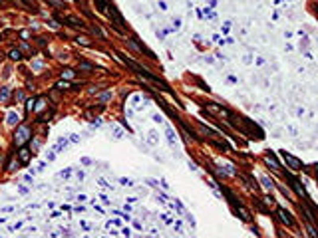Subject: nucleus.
I'll list each match as a JSON object with an SVG mask.
<instances>
[{"label": "nucleus", "instance_id": "nucleus-18", "mask_svg": "<svg viewBox=\"0 0 318 238\" xmlns=\"http://www.w3.org/2000/svg\"><path fill=\"white\" fill-rule=\"evenodd\" d=\"M6 97H8V89L2 87V89H0V99H6Z\"/></svg>", "mask_w": 318, "mask_h": 238}, {"label": "nucleus", "instance_id": "nucleus-5", "mask_svg": "<svg viewBox=\"0 0 318 238\" xmlns=\"http://www.w3.org/2000/svg\"><path fill=\"white\" fill-rule=\"evenodd\" d=\"M18 159H20V163H22V165H28V161H30V149H28V147H20Z\"/></svg>", "mask_w": 318, "mask_h": 238}, {"label": "nucleus", "instance_id": "nucleus-16", "mask_svg": "<svg viewBox=\"0 0 318 238\" xmlns=\"http://www.w3.org/2000/svg\"><path fill=\"white\" fill-rule=\"evenodd\" d=\"M8 123H18V115L16 113H10L8 115Z\"/></svg>", "mask_w": 318, "mask_h": 238}, {"label": "nucleus", "instance_id": "nucleus-12", "mask_svg": "<svg viewBox=\"0 0 318 238\" xmlns=\"http://www.w3.org/2000/svg\"><path fill=\"white\" fill-rule=\"evenodd\" d=\"M34 105H36V99H28V101H26V111L30 113L34 109Z\"/></svg>", "mask_w": 318, "mask_h": 238}, {"label": "nucleus", "instance_id": "nucleus-9", "mask_svg": "<svg viewBox=\"0 0 318 238\" xmlns=\"http://www.w3.org/2000/svg\"><path fill=\"white\" fill-rule=\"evenodd\" d=\"M8 56H10V60H16V62L22 58V54H20L18 50H10V54H8Z\"/></svg>", "mask_w": 318, "mask_h": 238}, {"label": "nucleus", "instance_id": "nucleus-20", "mask_svg": "<svg viewBox=\"0 0 318 238\" xmlns=\"http://www.w3.org/2000/svg\"><path fill=\"white\" fill-rule=\"evenodd\" d=\"M167 137H169V143L173 145V143H175V137H173V131H171V129H167Z\"/></svg>", "mask_w": 318, "mask_h": 238}, {"label": "nucleus", "instance_id": "nucleus-10", "mask_svg": "<svg viewBox=\"0 0 318 238\" xmlns=\"http://www.w3.org/2000/svg\"><path fill=\"white\" fill-rule=\"evenodd\" d=\"M66 145H68V141H66V139H60V141H58V145H56V153H60V151H62V149H64Z\"/></svg>", "mask_w": 318, "mask_h": 238}, {"label": "nucleus", "instance_id": "nucleus-4", "mask_svg": "<svg viewBox=\"0 0 318 238\" xmlns=\"http://www.w3.org/2000/svg\"><path fill=\"white\" fill-rule=\"evenodd\" d=\"M278 218L284 222V224H288V226H292L294 224V220H292V216H290V212L288 210H284V208H278Z\"/></svg>", "mask_w": 318, "mask_h": 238}, {"label": "nucleus", "instance_id": "nucleus-11", "mask_svg": "<svg viewBox=\"0 0 318 238\" xmlns=\"http://www.w3.org/2000/svg\"><path fill=\"white\" fill-rule=\"evenodd\" d=\"M266 163H268V165H272V169H278V167H280L276 161H274V157H271V155H266Z\"/></svg>", "mask_w": 318, "mask_h": 238}, {"label": "nucleus", "instance_id": "nucleus-8", "mask_svg": "<svg viewBox=\"0 0 318 238\" xmlns=\"http://www.w3.org/2000/svg\"><path fill=\"white\" fill-rule=\"evenodd\" d=\"M263 186H265V189H272V186H274V181H271L268 177H263Z\"/></svg>", "mask_w": 318, "mask_h": 238}, {"label": "nucleus", "instance_id": "nucleus-6", "mask_svg": "<svg viewBox=\"0 0 318 238\" xmlns=\"http://www.w3.org/2000/svg\"><path fill=\"white\" fill-rule=\"evenodd\" d=\"M66 22H70V26H74V28H82V26H84V22L78 20V18H74V16H68Z\"/></svg>", "mask_w": 318, "mask_h": 238}, {"label": "nucleus", "instance_id": "nucleus-14", "mask_svg": "<svg viewBox=\"0 0 318 238\" xmlns=\"http://www.w3.org/2000/svg\"><path fill=\"white\" fill-rule=\"evenodd\" d=\"M96 2H98V10H101V12H106V8H107L106 0H96Z\"/></svg>", "mask_w": 318, "mask_h": 238}, {"label": "nucleus", "instance_id": "nucleus-15", "mask_svg": "<svg viewBox=\"0 0 318 238\" xmlns=\"http://www.w3.org/2000/svg\"><path fill=\"white\" fill-rule=\"evenodd\" d=\"M78 44H82V46H92V42H90L88 38H84V36H82V38H78Z\"/></svg>", "mask_w": 318, "mask_h": 238}, {"label": "nucleus", "instance_id": "nucleus-1", "mask_svg": "<svg viewBox=\"0 0 318 238\" xmlns=\"http://www.w3.org/2000/svg\"><path fill=\"white\" fill-rule=\"evenodd\" d=\"M282 159H284V161H286V165L290 167L292 171H300V169H302V163H300V161H298L296 157H292L290 153L282 151Z\"/></svg>", "mask_w": 318, "mask_h": 238}, {"label": "nucleus", "instance_id": "nucleus-2", "mask_svg": "<svg viewBox=\"0 0 318 238\" xmlns=\"http://www.w3.org/2000/svg\"><path fill=\"white\" fill-rule=\"evenodd\" d=\"M109 8H112V10H109L107 14H109V18L113 20V24H115V28H117V30H123V18L119 16V12H117V10H115L113 6H109Z\"/></svg>", "mask_w": 318, "mask_h": 238}, {"label": "nucleus", "instance_id": "nucleus-24", "mask_svg": "<svg viewBox=\"0 0 318 238\" xmlns=\"http://www.w3.org/2000/svg\"><path fill=\"white\" fill-rule=\"evenodd\" d=\"M316 173H318V165H316Z\"/></svg>", "mask_w": 318, "mask_h": 238}, {"label": "nucleus", "instance_id": "nucleus-7", "mask_svg": "<svg viewBox=\"0 0 318 238\" xmlns=\"http://www.w3.org/2000/svg\"><path fill=\"white\" fill-rule=\"evenodd\" d=\"M78 67H80V70H84V72H92V70H93V66H92V64H88V62H80Z\"/></svg>", "mask_w": 318, "mask_h": 238}, {"label": "nucleus", "instance_id": "nucleus-19", "mask_svg": "<svg viewBox=\"0 0 318 238\" xmlns=\"http://www.w3.org/2000/svg\"><path fill=\"white\" fill-rule=\"evenodd\" d=\"M50 4H54V6H64V0H48Z\"/></svg>", "mask_w": 318, "mask_h": 238}, {"label": "nucleus", "instance_id": "nucleus-17", "mask_svg": "<svg viewBox=\"0 0 318 238\" xmlns=\"http://www.w3.org/2000/svg\"><path fill=\"white\" fill-rule=\"evenodd\" d=\"M56 87H60V89H68L70 83H68V81H58V86H56Z\"/></svg>", "mask_w": 318, "mask_h": 238}, {"label": "nucleus", "instance_id": "nucleus-3", "mask_svg": "<svg viewBox=\"0 0 318 238\" xmlns=\"http://www.w3.org/2000/svg\"><path fill=\"white\" fill-rule=\"evenodd\" d=\"M28 133H30V129H28V127H20V129H18V133H16V143H18V145H22V143L30 137Z\"/></svg>", "mask_w": 318, "mask_h": 238}, {"label": "nucleus", "instance_id": "nucleus-21", "mask_svg": "<svg viewBox=\"0 0 318 238\" xmlns=\"http://www.w3.org/2000/svg\"><path fill=\"white\" fill-rule=\"evenodd\" d=\"M121 185H127V186H129V185H133V183L129 181V178H121Z\"/></svg>", "mask_w": 318, "mask_h": 238}, {"label": "nucleus", "instance_id": "nucleus-22", "mask_svg": "<svg viewBox=\"0 0 318 238\" xmlns=\"http://www.w3.org/2000/svg\"><path fill=\"white\" fill-rule=\"evenodd\" d=\"M109 97H112V93H104V95H101V101H107Z\"/></svg>", "mask_w": 318, "mask_h": 238}, {"label": "nucleus", "instance_id": "nucleus-23", "mask_svg": "<svg viewBox=\"0 0 318 238\" xmlns=\"http://www.w3.org/2000/svg\"><path fill=\"white\" fill-rule=\"evenodd\" d=\"M115 139H121V129H115Z\"/></svg>", "mask_w": 318, "mask_h": 238}, {"label": "nucleus", "instance_id": "nucleus-13", "mask_svg": "<svg viewBox=\"0 0 318 238\" xmlns=\"http://www.w3.org/2000/svg\"><path fill=\"white\" fill-rule=\"evenodd\" d=\"M62 78L72 79V78H74V70H64V72H62Z\"/></svg>", "mask_w": 318, "mask_h": 238}]
</instances>
